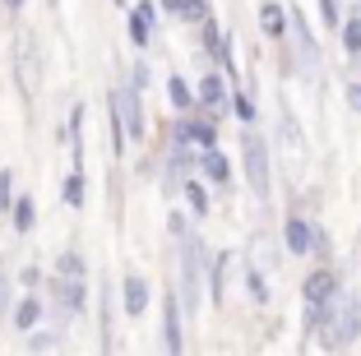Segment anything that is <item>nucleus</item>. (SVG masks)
<instances>
[{"label": "nucleus", "mask_w": 361, "mask_h": 356, "mask_svg": "<svg viewBox=\"0 0 361 356\" xmlns=\"http://www.w3.org/2000/svg\"><path fill=\"white\" fill-rule=\"evenodd\" d=\"M361 338V296L357 292H343L338 296V314H334V329L319 343L329 347V352H343V347H352Z\"/></svg>", "instance_id": "f257e3e1"}, {"label": "nucleus", "mask_w": 361, "mask_h": 356, "mask_svg": "<svg viewBox=\"0 0 361 356\" xmlns=\"http://www.w3.org/2000/svg\"><path fill=\"white\" fill-rule=\"evenodd\" d=\"M241 162H245V180L255 190V200H269V185H274L269 180V144L250 125L241 130Z\"/></svg>", "instance_id": "f03ea898"}, {"label": "nucleus", "mask_w": 361, "mask_h": 356, "mask_svg": "<svg viewBox=\"0 0 361 356\" xmlns=\"http://www.w3.org/2000/svg\"><path fill=\"white\" fill-rule=\"evenodd\" d=\"M200 273H204V245L200 236H185V287H180V296H185L190 314H200Z\"/></svg>", "instance_id": "7ed1b4c3"}, {"label": "nucleus", "mask_w": 361, "mask_h": 356, "mask_svg": "<svg viewBox=\"0 0 361 356\" xmlns=\"http://www.w3.org/2000/svg\"><path fill=\"white\" fill-rule=\"evenodd\" d=\"M200 106L209 116H223V111H232V97H227V84H223V74L213 70V74H204L200 79Z\"/></svg>", "instance_id": "20e7f679"}, {"label": "nucleus", "mask_w": 361, "mask_h": 356, "mask_svg": "<svg viewBox=\"0 0 361 356\" xmlns=\"http://www.w3.org/2000/svg\"><path fill=\"white\" fill-rule=\"evenodd\" d=\"M315 231H319V227H310L306 218H287V222H283L287 254H310V250H315Z\"/></svg>", "instance_id": "39448f33"}, {"label": "nucleus", "mask_w": 361, "mask_h": 356, "mask_svg": "<svg viewBox=\"0 0 361 356\" xmlns=\"http://www.w3.org/2000/svg\"><path fill=\"white\" fill-rule=\"evenodd\" d=\"M176 139L180 144H195V148H218V125H213L209 116H190Z\"/></svg>", "instance_id": "423d86ee"}, {"label": "nucleus", "mask_w": 361, "mask_h": 356, "mask_svg": "<svg viewBox=\"0 0 361 356\" xmlns=\"http://www.w3.org/2000/svg\"><path fill=\"white\" fill-rule=\"evenodd\" d=\"M162 347L167 352H180L185 347V338H180V305H176V296H162Z\"/></svg>", "instance_id": "0eeeda50"}, {"label": "nucleus", "mask_w": 361, "mask_h": 356, "mask_svg": "<svg viewBox=\"0 0 361 356\" xmlns=\"http://www.w3.org/2000/svg\"><path fill=\"white\" fill-rule=\"evenodd\" d=\"M200 42H204V51H209L213 61L223 65V70H232V47H227L223 28H218L213 19H204V23H200Z\"/></svg>", "instance_id": "6e6552de"}, {"label": "nucleus", "mask_w": 361, "mask_h": 356, "mask_svg": "<svg viewBox=\"0 0 361 356\" xmlns=\"http://www.w3.org/2000/svg\"><path fill=\"white\" fill-rule=\"evenodd\" d=\"M19 88H23V97L37 93V47H32V37L19 42Z\"/></svg>", "instance_id": "1a4fd4ad"}, {"label": "nucleus", "mask_w": 361, "mask_h": 356, "mask_svg": "<svg viewBox=\"0 0 361 356\" xmlns=\"http://www.w3.org/2000/svg\"><path fill=\"white\" fill-rule=\"evenodd\" d=\"M51 287H56V301H61V310H70V314L84 310V278H70V273H61Z\"/></svg>", "instance_id": "9d476101"}, {"label": "nucleus", "mask_w": 361, "mask_h": 356, "mask_svg": "<svg viewBox=\"0 0 361 356\" xmlns=\"http://www.w3.org/2000/svg\"><path fill=\"white\" fill-rule=\"evenodd\" d=\"M287 19H292V14H287L278 0H264V5H259V28H264L274 42H283V37H287Z\"/></svg>", "instance_id": "9b49d317"}, {"label": "nucleus", "mask_w": 361, "mask_h": 356, "mask_svg": "<svg viewBox=\"0 0 361 356\" xmlns=\"http://www.w3.org/2000/svg\"><path fill=\"white\" fill-rule=\"evenodd\" d=\"M292 37H297V51H301V61H306V70H315V65H319V51H315V37H310L306 19H301L297 10H292Z\"/></svg>", "instance_id": "f8f14e48"}, {"label": "nucleus", "mask_w": 361, "mask_h": 356, "mask_svg": "<svg viewBox=\"0 0 361 356\" xmlns=\"http://www.w3.org/2000/svg\"><path fill=\"white\" fill-rule=\"evenodd\" d=\"M153 0H144L135 14H130V37H135V47H149V37H153Z\"/></svg>", "instance_id": "ddd939ff"}, {"label": "nucleus", "mask_w": 361, "mask_h": 356, "mask_svg": "<svg viewBox=\"0 0 361 356\" xmlns=\"http://www.w3.org/2000/svg\"><path fill=\"white\" fill-rule=\"evenodd\" d=\"M149 310V283L139 278V273H130L126 278V314L135 319V314H144Z\"/></svg>", "instance_id": "4468645a"}, {"label": "nucleus", "mask_w": 361, "mask_h": 356, "mask_svg": "<svg viewBox=\"0 0 361 356\" xmlns=\"http://www.w3.org/2000/svg\"><path fill=\"white\" fill-rule=\"evenodd\" d=\"M204 176H209L213 185H232V162H227L218 148H204Z\"/></svg>", "instance_id": "2eb2a0df"}, {"label": "nucleus", "mask_w": 361, "mask_h": 356, "mask_svg": "<svg viewBox=\"0 0 361 356\" xmlns=\"http://www.w3.org/2000/svg\"><path fill=\"white\" fill-rule=\"evenodd\" d=\"M338 37H343V51H348L352 61H361V10H357V14H348V19H343Z\"/></svg>", "instance_id": "dca6fc26"}, {"label": "nucleus", "mask_w": 361, "mask_h": 356, "mask_svg": "<svg viewBox=\"0 0 361 356\" xmlns=\"http://www.w3.org/2000/svg\"><path fill=\"white\" fill-rule=\"evenodd\" d=\"M167 97H171L176 111H195V97H200V93H190V84H185L180 74H171V79H167Z\"/></svg>", "instance_id": "f3484780"}, {"label": "nucleus", "mask_w": 361, "mask_h": 356, "mask_svg": "<svg viewBox=\"0 0 361 356\" xmlns=\"http://www.w3.org/2000/svg\"><path fill=\"white\" fill-rule=\"evenodd\" d=\"M162 5H167L171 14H180L185 23H204L209 19V5H204V0H162Z\"/></svg>", "instance_id": "a211bd4d"}, {"label": "nucleus", "mask_w": 361, "mask_h": 356, "mask_svg": "<svg viewBox=\"0 0 361 356\" xmlns=\"http://www.w3.org/2000/svg\"><path fill=\"white\" fill-rule=\"evenodd\" d=\"M37 319H42V301H37V296L19 301V310H14V329H37Z\"/></svg>", "instance_id": "6ab92c4d"}, {"label": "nucleus", "mask_w": 361, "mask_h": 356, "mask_svg": "<svg viewBox=\"0 0 361 356\" xmlns=\"http://www.w3.org/2000/svg\"><path fill=\"white\" fill-rule=\"evenodd\" d=\"M32 222H37L32 200H28V195H23V200H14V231H32Z\"/></svg>", "instance_id": "aec40b11"}, {"label": "nucleus", "mask_w": 361, "mask_h": 356, "mask_svg": "<svg viewBox=\"0 0 361 356\" xmlns=\"http://www.w3.org/2000/svg\"><path fill=\"white\" fill-rule=\"evenodd\" d=\"M245 292H250V301H255V305L269 301V283H264V273H259V269H245Z\"/></svg>", "instance_id": "412c9836"}, {"label": "nucleus", "mask_w": 361, "mask_h": 356, "mask_svg": "<svg viewBox=\"0 0 361 356\" xmlns=\"http://www.w3.org/2000/svg\"><path fill=\"white\" fill-rule=\"evenodd\" d=\"M65 204H70V209H79V204H84V171H70V176H65Z\"/></svg>", "instance_id": "4be33fe9"}, {"label": "nucleus", "mask_w": 361, "mask_h": 356, "mask_svg": "<svg viewBox=\"0 0 361 356\" xmlns=\"http://www.w3.org/2000/svg\"><path fill=\"white\" fill-rule=\"evenodd\" d=\"M223 287H227V254H218V259H213V273H209V292H213V301H223Z\"/></svg>", "instance_id": "5701e85b"}, {"label": "nucleus", "mask_w": 361, "mask_h": 356, "mask_svg": "<svg viewBox=\"0 0 361 356\" xmlns=\"http://www.w3.org/2000/svg\"><path fill=\"white\" fill-rule=\"evenodd\" d=\"M185 200H190L195 218H204V213H209V190H204L200 180H185Z\"/></svg>", "instance_id": "b1692460"}, {"label": "nucleus", "mask_w": 361, "mask_h": 356, "mask_svg": "<svg viewBox=\"0 0 361 356\" xmlns=\"http://www.w3.org/2000/svg\"><path fill=\"white\" fill-rule=\"evenodd\" d=\"M319 19H324V28H329V32H338V28H343L338 0H319Z\"/></svg>", "instance_id": "393cba45"}, {"label": "nucleus", "mask_w": 361, "mask_h": 356, "mask_svg": "<svg viewBox=\"0 0 361 356\" xmlns=\"http://www.w3.org/2000/svg\"><path fill=\"white\" fill-rule=\"evenodd\" d=\"M232 111L241 116L245 125H250V121H255V102H250V97H245V93H236V97H232Z\"/></svg>", "instance_id": "a878e982"}, {"label": "nucleus", "mask_w": 361, "mask_h": 356, "mask_svg": "<svg viewBox=\"0 0 361 356\" xmlns=\"http://www.w3.org/2000/svg\"><path fill=\"white\" fill-rule=\"evenodd\" d=\"M61 273H70V278H84V259L79 254H61V264H56Z\"/></svg>", "instance_id": "bb28decb"}, {"label": "nucleus", "mask_w": 361, "mask_h": 356, "mask_svg": "<svg viewBox=\"0 0 361 356\" xmlns=\"http://www.w3.org/2000/svg\"><path fill=\"white\" fill-rule=\"evenodd\" d=\"M10 190H14V176L0 171V209H10Z\"/></svg>", "instance_id": "cd10ccee"}, {"label": "nucleus", "mask_w": 361, "mask_h": 356, "mask_svg": "<svg viewBox=\"0 0 361 356\" xmlns=\"http://www.w3.org/2000/svg\"><path fill=\"white\" fill-rule=\"evenodd\" d=\"M28 347H32V352H51L56 338H51V333H32V343H28Z\"/></svg>", "instance_id": "c85d7f7f"}, {"label": "nucleus", "mask_w": 361, "mask_h": 356, "mask_svg": "<svg viewBox=\"0 0 361 356\" xmlns=\"http://www.w3.org/2000/svg\"><path fill=\"white\" fill-rule=\"evenodd\" d=\"M348 102L361 111V79H352V84H348Z\"/></svg>", "instance_id": "c756f323"}, {"label": "nucleus", "mask_w": 361, "mask_h": 356, "mask_svg": "<svg viewBox=\"0 0 361 356\" xmlns=\"http://www.w3.org/2000/svg\"><path fill=\"white\" fill-rule=\"evenodd\" d=\"M19 5H23V0H5V10H19Z\"/></svg>", "instance_id": "7c9ffc66"}]
</instances>
